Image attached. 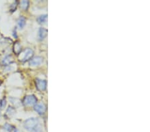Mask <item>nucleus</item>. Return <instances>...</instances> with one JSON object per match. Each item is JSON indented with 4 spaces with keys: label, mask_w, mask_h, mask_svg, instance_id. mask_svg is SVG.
<instances>
[{
    "label": "nucleus",
    "mask_w": 150,
    "mask_h": 132,
    "mask_svg": "<svg viewBox=\"0 0 150 132\" xmlns=\"http://www.w3.org/2000/svg\"><path fill=\"white\" fill-rule=\"evenodd\" d=\"M23 127L30 132H43L42 126L40 120L36 117H31L24 121Z\"/></svg>",
    "instance_id": "obj_1"
},
{
    "label": "nucleus",
    "mask_w": 150,
    "mask_h": 132,
    "mask_svg": "<svg viewBox=\"0 0 150 132\" xmlns=\"http://www.w3.org/2000/svg\"><path fill=\"white\" fill-rule=\"evenodd\" d=\"M38 102V99L33 95H29L25 96L23 100V104L25 106H31L35 105Z\"/></svg>",
    "instance_id": "obj_2"
},
{
    "label": "nucleus",
    "mask_w": 150,
    "mask_h": 132,
    "mask_svg": "<svg viewBox=\"0 0 150 132\" xmlns=\"http://www.w3.org/2000/svg\"><path fill=\"white\" fill-rule=\"evenodd\" d=\"M35 85L38 90L40 91V92H43V91L46 90L47 81L44 80H41V79L37 78L35 80Z\"/></svg>",
    "instance_id": "obj_3"
},
{
    "label": "nucleus",
    "mask_w": 150,
    "mask_h": 132,
    "mask_svg": "<svg viewBox=\"0 0 150 132\" xmlns=\"http://www.w3.org/2000/svg\"><path fill=\"white\" fill-rule=\"evenodd\" d=\"M33 56V50L30 49V48H28V49H26L25 51H24L23 56L22 57V59L20 60L23 62H25L32 59Z\"/></svg>",
    "instance_id": "obj_4"
},
{
    "label": "nucleus",
    "mask_w": 150,
    "mask_h": 132,
    "mask_svg": "<svg viewBox=\"0 0 150 132\" xmlns=\"http://www.w3.org/2000/svg\"><path fill=\"white\" fill-rule=\"evenodd\" d=\"M34 110L39 114H44L46 112V106L43 104H36L34 105Z\"/></svg>",
    "instance_id": "obj_5"
},
{
    "label": "nucleus",
    "mask_w": 150,
    "mask_h": 132,
    "mask_svg": "<svg viewBox=\"0 0 150 132\" xmlns=\"http://www.w3.org/2000/svg\"><path fill=\"white\" fill-rule=\"evenodd\" d=\"M43 59L42 57L36 56L33 57L30 61V65L31 66H39L43 63Z\"/></svg>",
    "instance_id": "obj_6"
},
{
    "label": "nucleus",
    "mask_w": 150,
    "mask_h": 132,
    "mask_svg": "<svg viewBox=\"0 0 150 132\" xmlns=\"http://www.w3.org/2000/svg\"><path fill=\"white\" fill-rule=\"evenodd\" d=\"M47 35V30L43 28H40L38 32V37L40 40H43Z\"/></svg>",
    "instance_id": "obj_7"
},
{
    "label": "nucleus",
    "mask_w": 150,
    "mask_h": 132,
    "mask_svg": "<svg viewBox=\"0 0 150 132\" xmlns=\"http://www.w3.org/2000/svg\"><path fill=\"white\" fill-rule=\"evenodd\" d=\"M47 20V15H46V14H43V15L40 16L37 18L38 22L40 24H45L46 23Z\"/></svg>",
    "instance_id": "obj_8"
},
{
    "label": "nucleus",
    "mask_w": 150,
    "mask_h": 132,
    "mask_svg": "<svg viewBox=\"0 0 150 132\" xmlns=\"http://www.w3.org/2000/svg\"><path fill=\"white\" fill-rule=\"evenodd\" d=\"M25 23H26V20L23 16H21L18 19V25L20 29H23L24 28V26L25 25Z\"/></svg>",
    "instance_id": "obj_9"
},
{
    "label": "nucleus",
    "mask_w": 150,
    "mask_h": 132,
    "mask_svg": "<svg viewBox=\"0 0 150 132\" xmlns=\"http://www.w3.org/2000/svg\"><path fill=\"white\" fill-rule=\"evenodd\" d=\"M13 51L16 54H19V53L21 52V46L19 42H16L13 46Z\"/></svg>",
    "instance_id": "obj_10"
},
{
    "label": "nucleus",
    "mask_w": 150,
    "mask_h": 132,
    "mask_svg": "<svg viewBox=\"0 0 150 132\" xmlns=\"http://www.w3.org/2000/svg\"><path fill=\"white\" fill-rule=\"evenodd\" d=\"M13 62V58L11 56H8L5 57L4 59L2 60V64L4 65H8Z\"/></svg>",
    "instance_id": "obj_11"
},
{
    "label": "nucleus",
    "mask_w": 150,
    "mask_h": 132,
    "mask_svg": "<svg viewBox=\"0 0 150 132\" xmlns=\"http://www.w3.org/2000/svg\"><path fill=\"white\" fill-rule=\"evenodd\" d=\"M20 8L23 10H27L29 8V1H21L20 2Z\"/></svg>",
    "instance_id": "obj_12"
},
{
    "label": "nucleus",
    "mask_w": 150,
    "mask_h": 132,
    "mask_svg": "<svg viewBox=\"0 0 150 132\" xmlns=\"http://www.w3.org/2000/svg\"><path fill=\"white\" fill-rule=\"evenodd\" d=\"M3 128L6 132H11L14 129V128L11 125H9L8 124H6L4 126Z\"/></svg>",
    "instance_id": "obj_13"
},
{
    "label": "nucleus",
    "mask_w": 150,
    "mask_h": 132,
    "mask_svg": "<svg viewBox=\"0 0 150 132\" xmlns=\"http://www.w3.org/2000/svg\"><path fill=\"white\" fill-rule=\"evenodd\" d=\"M15 112H16V109H14V108H13V107L9 106V107L8 108V109H7L6 114L8 115V116H11L12 115L14 114V113H15Z\"/></svg>",
    "instance_id": "obj_14"
},
{
    "label": "nucleus",
    "mask_w": 150,
    "mask_h": 132,
    "mask_svg": "<svg viewBox=\"0 0 150 132\" xmlns=\"http://www.w3.org/2000/svg\"><path fill=\"white\" fill-rule=\"evenodd\" d=\"M18 1H15V2H13V3L11 5L10 9H9L11 12H13L14 11L16 10L17 6H18Z\"/></svg>",
    "instance_id": "obj_15"
},
{
    "label": "nucleus",
    "mask_w": 150,
    "mask_h": 132,
    "mask_svg": "<svg viewBox=\"0 0 150 132\" xmlns=\"http://www.w3.org/2000/svg\"><path fill=\"white\" fill-rule=\"evenodd\" d=\"M6 105V100L5 98H4V99L1 100V102H0V108H1V109H4Z\"/></svg>",
    "instance_id": "obj_16"
},
{
    "label": "nucleus",
    "mask_w": 150,
    "mask_h": 132,
    "mask_svg": "<svg viewBox=\"0 0 150 132\" xmlns=\"http://www.w3.org/2000/svg\"><path fill=\"white\" fill-rule=\"evenodd\" d=\"M0 117H1V114H0Z\"/></svg>",
    "instance_id": "obj_17"
}]
</instances>
